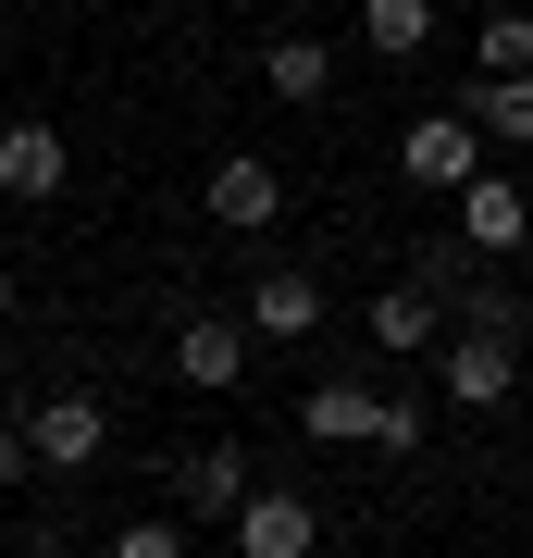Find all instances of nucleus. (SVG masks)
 I'll return each mask as SVG.
<instances>
[{
	"instance_id": "obj_1",
	"label": "nucleus",
	"mask_w": 533,
	"mask_h": 558,
	"mask_svg": "<svg viewBox=\"0 0 533 558\" xmlns=\"http://www.w3.org/2000/svg\"><path fill=\"white\" fill-rule=\"evenodd\" d=\"M25 447H38V472H87L112 447V410L87 385H50V398H25Z\"/></svg>"
},
{
	"instance_id": "obj_6",
	"label": "nucleus",
	"mask_w": 533,
	"mask_h": 558,
	"mask_svg": "<svg viewBox=\"0 0 533 558\" xmlns=\"http://www.w3.org/2000/svg\"><path fill=\"white\" fill-rule=\"evenodd\" d=\"M298 435H311V447H373L385 435V385H360V373L311 385V398H298Z\"/></svg>"
},
{
	"instance_id": "obj_12",
	"label": "nucleus",
	"mask_w": 533,
	"mask_h": 558,
	"mask_svg": "<svg viewBox=\"0 0 533 558\" xmlns=\"http://www.w3.org/2000/svg\"><path fill=\"white\" fill-rule=\"evenodd\" d=\"M0 199H62V137L50 124H13L0 137Z\"/></svg>"
},
{
	"instance_id": "obj_21",
	"label": "nucleus",
	"mask_w": 533,
	"mask_h": 558,
	"mask_svg": "<svg viewBox=\"0 0 533 558\" xmlns=\"http://www.w3.org/2000/svg\"><path fill=\"white\" fill-rule=\"evenodd\" d=\"M0 311H13V274H0Z\"/></svg>"
},
{
	"instance_id": "obj_15",
	"label": "nucleus",
	"mask_w": 533,
	"mask_h": 558,
	"mask_svg": "<svg viewBox=\"0 0 533 558\" xmlns=\"http://www.w3.org/2000/svg\"><path fill=\"white\" fill-rule=\"evenodd\" d=\"M459 100H472L484 137H521V149H533V75H472Z\"/></svg>"
},
{
	"instance_id": "obj_14",
	"label": "nucleus",
	"mask_w": 533,
	"mask_h": 558,
	"mask_svg": "<svg viewBox=\"0 0 533 558\" xmlns=\"http://www.w3.org/2000/svg\"><path fill=\"white\" fill-rule=\"evenodd\" d=\"M360 50H385V62L435 50V0H360Z\"/></svg>"
},
{
	"instance_id": "obj_5",
	"label": "nucleus",
	"mask_w": 533,
	"mask_h": 558,
	"mask_svg": "<svg viewBox=\"0 0 533 558\" xmlns=\"http://www.w3.org/2000/svg\"><path fill=\"white\" fill-rule=\"evenodd\" d=\"M435 373H447V398L459 410H496L521 385V336H484V323H459V336L435 348Z\"/></svg>"
},
{
	"instance_id": "obj_7",
	"label": "nucleus",
	"mask_w": 533,
	"mask_h": 558,
	"mask_svg": "<svg viewBox=\"0 0 533 558\" xmlns=\"http://www.w3.org/2000/svg\"><path fill=\"white\" fill-rule=\"evenodd\" d=\"M459 236H472L484 260H509L533 236V186L521 174H472V186H459Z\"/></svg>"
},
{
	"instance_id": "obj_10",
	"label": "nucleus",
	"mask_w": 533,
	"mask_h": 558,
	"mask_svg": "<svg viewBox=\"0 0 533 558\" xmlns=\"http://www.w3.org/2000/svg\"><path fill=\"white\" fill-rule=\"evenodd\" d=\"M237 497H249V459L237 447H186L174 459V509L186 521H237Z\"/></svg>"
},
{
	"instance_id": "obj_4",
	"label": "nucleus",
	"mask_w": 533,
	"mask_h": 558,
	"mask_svg": "<svg viewBox=\"0 0 533 558\" xmlns=\"http://www.w3.org/2000/svg\"><path fill=\"white\" fill-rule=\"evenodd\" d=\"M198 211H211L223 236H261V223L286 211V174H274L261 149H223V161H211V186H198Z\"/></svg>"
},
{
	"instance_id": "obj_11",
	"label": "nucleus",
	"mask_w": 533,
	"mask_h": 558,
	"mask_svg": "<svg viewBox=\"0 0 533 558\" xmlns=\"http://www.w3.org/2000/svg\"><path fill=\"white\" fill-rule=\"evenodd\" d=\"M261 87H274L286 112H323V100H336V50H323V38H274V50H261Z\"/></svg>"
},
{
	"instance_id": "obj_20",
	"label": "nucleus",
	"mask_w": 533,
	"mask_h": 558,
	"mask_svg": "<svg viewBox=\"0 0 533 558\" xmlns=\"http://www.w3.org/2000/svg\"><path fill=\"white\" fill-rule=\"evenodd\" d=\"M38 472V447H25V410H0V484H25Z\"/></svg>"
},
{
	"instance_id": "obj_2",
	"label": "nucleus",
	"mask_w": 533,
	"mask_h": 558,
	"mask_svg": "<svg viewBox=\"0 0 533 558\" xmlns=\"http://www.w3.org/2000/svg\"><path fill=\"white\" fill-rule=\"evenodd\" d=\"M397 174H422V186H447V199H459V186L484 174V124H472V100H447V112H422L410 137H397Z\"/></svg>"
},
{
	"instance_id": "obj_19",
	"label": "nucleus",
	"mask_w": 533,
	"mask_h": 558,
	"mask_svg": "<svg viewBox=\"0 0 533 558\" xmlns=\"http://www.w3.org/2000/svg\"><path fill=\"white\" fill-rule=\"evenodd\" d=\"M373 447H385V459H410V447H422V398H385V435H373Z\"/></svg>"
},
{
	"instance_id": "obj_13",
	"label": "nucleus",
	"mask_w": 533,
	"mask_h": 558,
	"mask_svg": "<svg viewBox=\"0 0 533 558\" xmlns=\"http://www.w3.org/2000/svg\"><path fill=\"white\" fill-rule=\"evenodd\" d=\"M311 323H323L311 274H249V336H311Z\"/></svg>"
},
{
	"instance_id": "obj_17",
	"label": "nucleus",
	"mask_w": 533,
	"mask_h": 558,
	"mask_svg": "<svg viewBox=\"0 0 533 558\" xmlns=\"http://www.w3.org/2000/svg\"><path fill=\"white\" fill-rule=\"evenodd\" d=\"M472 62H484V75H533V13H484Z\"/></svg>"
},
{
	"instance_id": "obj_3",
	"label": "nucleus",
	"mask_w": 533,
	"mask_h": 558,
	"mask_svg": "<svg viewBox=\"0 0 533 558\" xmlns=\"http://www.w3.org/2000/svg\"><path fill=\"white\" fill-rule=\"evenodd\" d=\"M223 534H237V558H311V546H323V509L298 497V484H249Z\"/></svg>"
},
{
	"instance_id": "obj_9",
	"label": "nucleus",
	"mask_w": 533,
	"mask_h": 558,
	"mask_svg": "<svg viewBox=\"0 0 533 558\" xmlns=\"http://www.w3.org/2000/svg\"><path fill=\"white\" fill-rule=\"evenodd\" d=\"M373 348H397V360H422V348H447V286H435V274H410V286H385V299H373Z\"/></svg>"
},
{
	"instance_id": "obj_16",
	"label": "nucleus",
	"mask_w": 533,
	"mask_h": 558,
	"mask_svg": "<svg viewBox=\"0 0 533 558\" xmlns=\"http://www.w3.org/2000/svg\"><path fill=\"white\" fill-rule=\"evenodd\" d=\"M459 323H484V336H533V311L509 299V286H484V274H459V299H447Z\"/></svg>"
},
{
	"instance_id": "obj_18",
	"label": "nucleus",
	"mask_w": 533,
	"mask_h": 558,
	"mask_svg": "<svg viewBox=\"0 0 533 558\" xmlns=\"http://www.w3.org/2000/svg\"><path fill=\"white\" fill-rule=\"evenodd\" d=\"M186 534H198L186 509H149V521H124V534H112V558H186Z\"/></svg>"
},
{
	"instance_id": "obj_8",
	"label": "nucleus",
	"mask_w": 533,
	"mask_h": 558,
	"mask_svg": "<svg viewBox=\"0 0 533 558\" xmlns=\"http://www.w3.org/2000/svg\"><path fill=\"white\" fill-rule=\"evenodd\" d=\"M174 385H198V398H237V385H249V336H237L223 311H198L186 336H174Z\"/></svg>"
}]
</instances>
